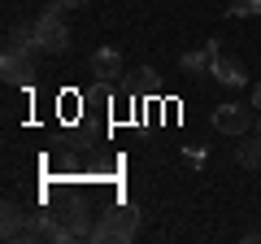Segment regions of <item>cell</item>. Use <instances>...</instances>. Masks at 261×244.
<instances>
[{"mask_svg": "<svg viewBox=\"0 0 261 244\" xmlns=\"http://www.w3.org/2000/svg\"><path fill=\"white\" fill-rule=\"evenodd\" d=\"M140 235V209L135 205H118V209H105L100 218L92 223V244H126Z\"/></svg>", "mask_w": 261, "mask_h": 244, "instance_id": "6da1fadb", "label": "cell"}, {"mask_svg": "<svg viewBox=\"0 0 261 244\" xmlns=\"http://www.w3.org/2000/svg\"><path fill=\"white\" fill-rule=\"evenodd\" d=\"M35 31H39V44H44L48 57H65V53H70V44H74V31L61 22V9H57V5L35 18Z\"/></svg>", "mask_w": 261, "mask_h": 244, "instance_id": "7a4b0ae2", "label": "cell"}, {"mask_svg": "<svg viewBox=\"0 0 261 244\" xmlns=\"http://www.w3.org/2000/svg\"><path fill=\"white\" fill-rule=\"evenodd\" d=\"M0 79H5L9 87H31V83H35V53L5 44V57H0Z\"/></svg>", "mask_w": 261, "mask_h": 244, "instance_id": "3957f363", "label": "cell"}, {"mask_svg": "<svg viewBox=\"0 0 261 244\" xmlns=\"http://www.w3.org/2000/svg\"><path fill=\"white\" fill-rule=\"evenodd\" d=\"M252 122H257L252 105H218V109H214V127L222 135H248Z\"/></svg>", "mask_w": 261, "mask_h": 244, "instance_id": "277c9868", "label": "cell"}, {"mask_svg": "<svg viewBox=\"0 0 261 244\" xmlns=\"http://www.w3.org/2000/svg\"><path fill=\"white\" fill-rule=\"evenodd\" d=\"M218 53H222V44H218V39H205V48H192V53L178 57V70H183L187 79H200V75H209V66H214Z\"/></svg>", "mask_w": 261, "mask_h": 244, "instance_id": "5b68a950", "label": "cell"}, {"mask_svg": "<svg viewBox=\"0 0 261 244\" xmlns=\"http://www.w3.org/2000/svg\"><path fill=\"white\" fill-rule=\"evenodd\" d=\"M209 75H214V83H222V87H244V83H248V70H244V61H240V57H226V53L214 57Z\"/></svg>", "mask_w": 261, "mask_h": 244, "instance_id": "8992f818", "label": "cell"}, {"mask_svg": "<svg viewBox=\"0 0 261 244\" xmlns=\"http://www.w3.org/2000/svg\"><path fill=\"white\" fill-rule=\"evenodd\" d=\"M27 209L18 205V201H5V205H0V235H5V240H22V231H27Z\"/></svg>", "mask_w": 261, "mask_h": 244, "instance_id": "52a82bcc", "label": "cell"}, {"mask_svg": "<svg viewBox=\"0 0 261 244\" xmlns=\"http://www.w3.org/2000/svg\"><path fill=\"white\" fill-rule=\"evenodd\" d=\"M92 75L100 79V83H113V79L122 75V53L118 48H96L92 53Z\"/></svg>", "mask_w": 261, "mask_h": 244, "instance_id": "ba28073f", "label": "cell"}, {"mask_svg": "<svg viewBox=\"0 0 261 244\" xmlns=\"http://www.w3.org/2000/svg\"><path fill=\"white\" fill-rule=\"evenodd\" d=\"M61 223H65V231H70V240H87L96 218H92V209H87V205H70L61 214Z\"/></svg>", "mask_w": 261, "mask_h": 244, "instance_id": "9c48e42d", "label": "cell"}, {"mask_svg": "<svg viewBox=\"0 0 261 244\" xmlns=\"http://www.w3.org/2000/svg\"><path fill=\"white\" fill-rule=\"evenodd\" d=\"M235 161L244 170H261V135H235Z\"/></svg>", "mask_w": 261, "mask_h": 244, "instance_id": "30bf717a", "label": "cell"}, {"mask_svg": "<svg viewBox=\"0 0 261 244\" xmlns=\"http://www.w3.org/2000/svg\"><path fill=\"white\" fill-rule=\"evenodd\" d=\"M9 44H13V48H27V53H44L35 22H27V27H13V31H9Z\"/></svg>", "mask_w": 261, "mask_h": 244, "instance_id": "8fae6325", "label": "cell"}, {"mask_svg": "<svg viewBox=\"0 0 261 244\" xmlns=\"http://www.w3.org/2000/svg\"><path fill=\"white\" fill-rule=\"evenodd\" d=\"M261 0H231V18H257Z\"/></svg>", "mask_w": 261, "mask_h": 244, "instance_id": "7c38bea8", "label": "cell"}, {"mask_svg": "<svg viewBox=\"0 0 261 244\" xmlns=\"http://www.w3.org/2000/svg\"><path fill=\"white\" fill-rule=\"evenodd\" d=\"M135 87H140V92H157V70L140 66V70H135Z\"/></svg>", "mask_w": 261, "mask_h": 244, "instance_id": "4fadbf2b", "label": "cell"}, {"mask_svg": "<svg viewBox=\"0 0 261 244\" xmlns=\"http://www.w3.org/2000/svg\"><path fill=\"white\" fill-rule=\"evenodd\" d=\"M53 5H57V9H83L87 0H53Z\"/></svg>", "mask_w": 261, "mask_h": 244, "instance_id": "5bb4252c", "label": "cell"}, {"mask_svg": "<svg viewBox=\"0 0 261 244\" xmlns=\"http://www.w3.org/2000/svg\"><path fill=\"white\" fill-rule=\"evenodd\" d=\"M248 105H252V109H261V83H252V96H248Z\"/></svg>", "mask_w": 261, "mask_h": 244, "instance_id": "9a60e30c", "label": "cell"}, {"mask_svg": "<svg viewBox=\"0 0 261 244\" xmlns=\"http://www.w3.org/2000/svg\"><path fill=\"white\" fill-rule=\"evenodd\" d=\"M240 240H244V244H257V240H261V231H257V227H252V231H244Z\"/></svg>", "mask_w": 261, "mask_h": 244, "instance_id": "2e32d148", "label": "cell"}, {"mask_svg": "<svg viewBox=\"0 0 261 244\" xmlns=\"http://www.w3.org/2000/svg\"><path fill=\"white\" fill-rule=\"evenodd\" d=\"M252 131H257V135H261V113H257V122H252Z\"/></svg>", "mask_w": 261, "mask_h": 244, "instance_id": "e0dca14e", "label": "cell"}]
</instances>
